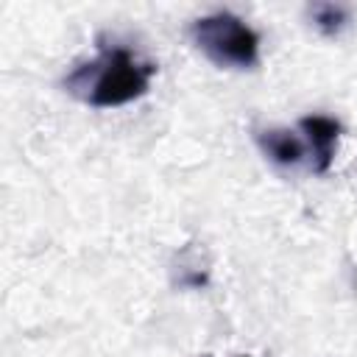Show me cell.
Instances as JSON below:
<instances>
[{"instance_id": "cell-1", "label": "cell", "mask_w": 357, "mask_h": 357, "mask_svg": "<svg viewBox=\"0 0 357 357\" xmlns=\"http://www.w3.org/2000/svg\"><path fill=\"white\" fill-rule=\"evenodd\" d=\"M156 75V64L126 45L109 42L98 56L67 73L64 89L92 109H117L142 98Z\"/></svg>"}, {"instance_id": "cell-2", "label": "cell", "mask_w": 357, "mask_h": 357, "mask_svg": "<svg viewBox=\"0 0 357 357\" xmlns=\"http://www.w3.org/2000/svg\"><path fill=\"white\" fill-rule=\"evenodd\" d=\"M198 50L218 67L251 70L259 64V33L231 11H215L190 28Z\"/></svg>"}, {"instance_id": "cell-3", "label": "cell", "mask_w": 357, "mask_h": 357, "mask_svg": "<svg viewBox=\"0 0 357 357\" xmlns=\"http://www.w3.org/2000/svg\"><path fill=\"white\" fill-rule=\"evenodd\" d=\"M298 128H301L307 151H310V167L315 173H326L332 167V159H335L340 123L326 117V114H307L298 120Z\"/></svg>"}, {"instance_id": "cell-4", "label": "cell", "mask_w": 357, "mask_h": 357, "mask_svg": "<svg viewBox=\"0 0 357 357\" xmlns=\"http://www.w3.org/2000/svg\"><path fill=\"white\" fill-rule=\"evenodd\" d=\"M257 142H259L262 153L271 162L282 165V167H296L310 153L307 142L296 131H290V128H265V131L257 134Z\"/></svg>"}, {"instance_id": "cell-5", "label": "cell", "mask_w": 357, "mask_h": 357, "mask_svg": "<svg viewBox=\"0 0 357 357\" xmlns=\"http://www.w3.org/2000/svg\"><path fill=\"white\" fill-rule=\"evenodd\" d=\"M310 20L324 36H337L349 25L351 14L340 3H315V6H310Z\"/></svg>"}]
</instances>
